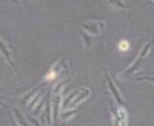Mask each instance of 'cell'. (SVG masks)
I'll list each match as a JSON object with an SVG mask.
<instances>
[{
	"label": "cell",
	"instance_id": "2",
	"mask_svg": "<svg viewBox=\"0 0 154 126\" xmlns=\"http://www.w3.org/2000/svg\"><path fill=\"white\" fill-rule=\"evenodd\" d=\"M56 78V73L55 72H54V71H51V72H49L46 75V80L47 81H51V80H54Z\"/></svg>",
	"mask_w": 154,
	"mask_h": 126
},
{
	"label": "cell",
	"instance_id": "1",
	"mask_svg": "<svg viewBox=\"0 0 154 126\" xmlns=\"http://www.w3.org/2000/svg\"><path fill=\"white\" fill-rule=\"evenodd\" d=\"M130 48V44L128 41L126 40H121L118 44V49H119L121 51H126Z\"/></svg>",
	"mask_w": 154,
	"mask_h": 126
}]
</instances>
